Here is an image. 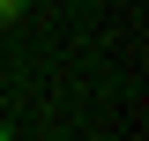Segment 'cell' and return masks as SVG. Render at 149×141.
I'll return each instance as SVG.
<instances>
[{"label":"cell","instance_id":"6da1fadb","mask_svg":"<svg viewBox=\"0 0 149 141\" xmlns=\"http://www.w3.org/2000/svg\"><path fill=\"white\" fill-rule=\"evenodd\" d=\"M22 15H30V0H0V30H15Z\"/></svg>","mask_w":149,"mask_h":141},{"label":"cell","instance_id":"7a4b0ae2","mask_svg":"<svg viewBox=\"0 0 149 141\" xmlns=\"http://www.w3.org/2000/svg\"><path fill=\"white\" fill-rule=\"evenodd\" d=\"M0 141H15V126H8V119H0Z\"/></svg>","mask_w":149,"mask_h":141}]
</instances>
